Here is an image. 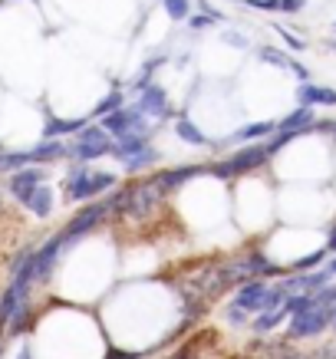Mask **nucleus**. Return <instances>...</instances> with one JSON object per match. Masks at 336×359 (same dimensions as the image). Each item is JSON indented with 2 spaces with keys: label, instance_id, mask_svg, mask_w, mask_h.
I'll list each match as a JSON object with an SVG mask.
<instances>
[{
  "label": "nucleus",
  "instance_id": "nucleus-30",
  "mask_svg": "<svg viewBox=\"0 0 336 359\" xmlns=\"http://www.w3.org/2000/svg\"><path fill=\"white\" fill-rule=\"evenodd\" d=\"M323 248H326V254H336V224L330 228V234H326V244H323Z\"/></svg>",
  "mask_w": 336,
  "mask_h": 359
},
{
  "label": "nucleus",
  "instance_id": "nucleus-23",
  "mask_svg": "<svg viewBox=\"0 0 336 359\" xmlns=\"http://www.w3.org/2000/svg\"><path fill=\"white\" fill-rule=\"evenodd\" d=\"M162 7L175 23H182L191 17V0H162Z\"/></svg>",
  "mask_w": 336,
  "mask_h": 359
},
{
  "label": "nucleus",
  "instance_id": "nucleus-27",
  "mask_svg": "<svg viewBox=\"0 0 336 359\" xmlns=\"http://www.w3.org/2000/svg\"><path fill=\"white\" fill-rule=\"evenodd\" d=\"M277 33L283 36V43L290 46V50H304V40H300V36H293L290 30H277Z\"/></svg>",
  "mask_w": 336,
  "mask_h": 359
},
{
  "label": "nucleus",
  "instance_id": "nucleus-2",
  "mask_svg": "<svg viewBox=\"0 0 336 359\" xmlns=\"http://www.w3.org/2000/svg\"><path fill=\"white\" fill-rule=\"evenodd\" d=\"M116 175L112 172H93L86 165H76L66 175V198L69 201H96V198L109 195L116 188Z\"/></svg>",
  "mask_w": 336,
  "mask_h": 359
},
{
  "label": "nucleus",
  "instance_id": "nucleus-32",
  "mask_svg": "<svg viewBox=\"0 0 336 359\" xmlns=\"http://www.w3.org/2000/svg\"><path fill=\"white\" fill-rule=\"evenodd\" d=\"M330 327H333V330H336V304H333V306H330Z\"/></svg>",
  "mask_w": 336,
  "mask_h": 359
},
{
  "label": "nucleus",
  "instance_id": "nucleus-31",
  "mask_svg": "<svg viewBox=\"0 0 336 359\" xmlns=\"http://www.w3.org/2000/svg\"><path fill=\"white\" fill-rule=\"evenodd\" d=\"M326 273H330V277H336V254H333V261L326 264Z\"/></svg>",
  "mask_w": 336,
  "mask_h": 359
},
{
  "label": "nucleus",
  "instance_id": "nucleus-13",
  "mask_svg": "<svg viewBox=\"0 0 336 359\" xmlns=\"http://www.w3.org/2000/svg\"><path fill=\"white\" fill-rule=\"evenodd\" d=\"M63 238L60 234H53L50 241H43L40 248H36V254H33V261H36V277L40 280H46L50 273H53V267H56V261H60V254H63Z\"/></svg>",
  "mask_w": 336,
  "mask_h": 359
},
{
  "label": "nucleus",
  "instance_id": "nucleus-28",
  "mask_svg": "<svg viewBox=\"0 0 336 359\" xmlns=\"http://www.w3.org/2000/svg\"><path fill=\"white\" fill-rule=\"evenodd\" d=\"M195 353H198V343H195V339H191V343H188V346H184V349H178V353H175L172 359H195Z\"/></svg>",
  "mask_w": 336,
  "mask_h": 359
},
{
  "label": "nucleus",
  "instance_id": "nucleus-25",
  "mask_svg": "<svg viewBox=\"0 0 336 359\" xmlns=\"http://www.w3.org/2000/svg\"><path fill=\"white\" fill-rule=\"evenodd\" d=\"M248 7H254V11H281V0H248Z\"/></svg>",
  "mask_w": 336,
  "mask_h": 359
},
{
  "label": "nucleus",
  "instance_id": "nucleus-3",
  "mask_svg": "<svg viewBox=\"0 0 336 359\" xmlns=\"http://www.w3.org/2000/svg\"><path fill=\"white\" fill-rule=\"evenodd\" d=\"M112 215V198H96V201H86V205L79 208L73 218L63 224V231H60V238H63V244H73V241L86 238V234H93V231L102 224V221Z\"/></svg>",
  "mask_w": 336,
  "mask_h": 359
},
{
  "label": "nucleus",
  "instance_id": "nucleus-16",
  "mask_svg": "<svg viewBox=\"0 0 336 359\" xmlns=\"http://www.w3.org/2000/svg\"><path fill=\"white\" fill-rule=\"evenodd\" d=\"M175 135H178L182 142H188V145H195V149H208V145H215V142L208 139L205 132L198 129V126L188 119L184 112H178V116H175Z\"/></svg>",
  "mask_w": 336,
  "mask_h": 359
},
{
  "label": "nucleus",
  "instance_id": "nucleus-24",
  "mask_svg": "<svg viewBox=\"0 0 336 359\" xmlns=\"http://www.w3.org/2000/svg\"><path fill=\"white\" fill-rule=\"evenodd\" d=\"M221 20V13L217 11H211V13H191V17H188V27H191V30H208V27H211V23H217Z\"/></svg>",
  "mask_w": 336,
  "mask_h": 359
},
{
  "label": "nucleus",
  "instance_id": "nucleus-4",
  "mask_svg": "<svg viewBox=\"0 0 336 359\" xmlns=\"http://www.w3.org/2000/svg\"><path fill=\"white\" fill-rule=\"evenodd\" d=\"M112 155L126 165V172H145L159 162V152L152 145V135H142V132H132V135H122L112 145Z\"/></svg>",
  "mask_w": 336,
  "mask_h": 359
},
{
  "label": "nucleus",
  "instance_id": "nucleus-17",
  "mask_svg": "<svg viewBox=\"0 0 336 359\" xmlns=\"http://www.w3.org/2000/svg\"><path fill=\"white\" fill-rule=\"evenodd\" d=\"M33 165H50V162H60V158H66V152H69V145H66L63 139H43L40 145H33Z\"/></svg>",
  "mask_w": 336,
  "mask_h": 359
},
{
  "label": "nucleus",
  "instance_id": "nucleus-20",
  "mask_svg": "<svg viewBox=\"0 0 336 359\" xmlns=\"http://www.w3.org/2000/svg\"><path fill=\"white\" fill-rule=\"evenodd\" d=\"M283 320H290V316L281 310H267V313H257L254 320H250V327H254V333H271V330H277L283 323Z\"/></svg>",
  "mask_w": 336,
  "mask_h": 359
},
{
  "label": "nucleus",
  "instance_id": "nucleus-26",
  "mask_svg": "<svg viewBox=\"0 0 336 359\" xmlns=\"http://www.w3.org/2000/svg\"><path fill=\"white\" fill-rule=\"evenodd\" d=\"M224 43H231V46H238V50H244V46H248V36H241V33L228 30V33H224Z\"/></svg>",
  "mask_w": 336,
  "mask_h": 359
},
{
  "label": "nucleus",
  "instance_id": "nucleus-7",
  "mask_svg": "<svg viewBox=\"0 0 336 359\" xmlns=\"http://www.w3.org/2000/svg\"><path fill=\"white\" fill-rule=\"evenodd\" d=\"M99 126L112 135V139H122V135H132V132H142V135H152V129H149V119L142 116L135 106H122L119 112H109V116H102L99 119Z\"/></svg>",
  "mask_w": 336,
  "mask_h": 359
},
{
  "label": "nucleus",
  "instance_id": "nucleus-10",
  "mask_svg": "<svg viewBox=\"0 0 336 359\" xmlns=\"http://www.w3.org/2000/svg\"><path fill=\"white\" fill-rule=\"evenodd\" d=\"M267 297H271V283L267 280H244L238 287L234 300H231V306L244 310V313H267Z\"/></svg>",
  "mask_w": 336,
  "mask_h": 359
},
{
  "label": "nucleus",
  "instance_id": "nucleus-29",
  "mask_svg": "<svg viewBox=\"0 0 336 359\" xmlns=\"http://www.w3.org/2000/svg\"><path fill=\"white\" fill-rule=\"evenodd\" d=\"M304 4H307V0H281V11L297 13V11H304Z\"/></svg>",
  "mask_w": 336,
  "mask_h": 359
},
{
  "label": "nucleus",
  "instance_id": "nucleus-8",
  "mask_svg": "<svg viewBox=\"0 0 336 359\" xmlns=\"http://www.w3.org/2000/svg\"><path fill=\"white\" fill-rule=\"evenodd\" d=\"M40 185H46L43 165H27V168H17V172L7 175V191H11V198L20 201L23 208H27V201H30L33 191Z\"/></svg>",
  "mask_w": 336,
  "mask_h": 359
},
{
  "label": "nucleus",
  "instance_id": "nucleus-36",
  "mask_svg": "<svg viewBox=\"0 0 336 359\" xmlns=\"http://www.w3.org/2000/svg\"><path fill=\"white\" fill-rule=\"evenodd\" d=\"M333 30H336V27H333Z\"/></svg>",
  "mask_w": 336,
  "mask_h": 359
},
{
  "label": "nucleus",
  "instance_id": "nucleus-11",
  "mask_svg": "<svg viewBox=\"0 0 336 359\" xmlns=\"http://www.w3.org/2000/svg\"><path fill=\"white\" fill-rule=\"evenodd\" d=\"M201 175H208V165H175V168H162L152 182L162 191H178V188H184L188 182H195Z\"/></svg>",
  "mask_w": 336,
  "mask_h": 359
},
{
  "label": "nucleus",
  "instance_id": "nucleus-5",
  "mask_svg": "<svg viewBox=\"0 0 336 359\" xmlns=\"http://www.w3.org/2000/svg\"><path fill=\"white\" fill-rule=\"evenodd\" d=\"M112 145H116V139H112L102 126H89V122H86V129H83L76 139L69 142V152H66V158H73L76 165H89V162H96V158L112 155Z\"/></svg>",
  "mask_w": 336,
  "mask_h": 359
},
{
  "label": "nucleus",
  "instance_id": "nucleus-15",
  "mask_svg": "<svg viewBox=\"0 0 336 359\" xmlns=\"http://www.w3.org/2000/svg\"><path fill=\"white\" fill-rule=\"evenodd\" d=\"M241 264H244V271H248L250 280H271V277H281L283 267L281 264H274L267 254H260V250H254V254H248V257H241Z\"/></svg>",
  "mask_w": 336,
  "mask_h": 359
},
{
  "label": "nucleus",
  "instance_id": "nucleus-12",
  "mask_svg": "<svg viewBox=\"0 0 336 359\" xmlns=\"http://www.w3.org/2000/svg\"><path fill=\"white\" fill-rule=\"evenodd\" d=\"M297 106H307V109H316V106H326V109H333L336 106V89L333 86H316V83H300L297 93Z\"/></svg>",
  "mask_w": 336,
  "mask_h": 359
},
{
  "label": "nucleus",
  "instance_id": "nucleus-14",
  "mask_svg": "<svg viewBox=\"0 0 336 359\" xmlns=\"http://www.w3.org/2000/svg\"><path fill=\"white\" fill-rule=\"evenodd\" d=\"M277 132V122L274 119H260V122H248V126H238L228 139L238 142V145H250V142H267Z\"/></svg>",
  "mask_w": 336,
  "mask_h": 359
},
{
  "label": "nucleus",
  "instance_id": "nucleus-35",
  "mask_svg": "<svg viewBox=\"0 0 336 359\" xmlns=\"http://www.w3.org/2000/svg\"><path fill=\"white\" fill-rule=\"evenodd\" d=\"M326 359H336V356H326Z\"/></svg>",
  "mask_w": 336,
  "mask_h": 359
},
{
  "label": "nucleus",
  "instance_id": "nucleus-21",
  "mask_svg": "<svg viewBox=\"0 0 336 359\" xmlns=\"http://www.w3.org/2000/svg\"><path fill=\"white\" fill-rule=\"evenodd\" d=\"M122 106H126V93L122 89H112V93H106V96L96 102V119H102V116H109V112H119Z\"/></svg>",
  "mask_w": 336,
  "mask_h": 359
},
{
  "label": "nucleus",
  "instance_id": "nucleus-34",
  "mask_svg": "<svg viewBox=\"0 0 336 359\" xmlns=\"http://www.w3.org/2000/svg\"><path fill=\"white\" fill-rule=\"evenodd\" d=\"M287 359H310V356H287Z\"/></svg>",
  "mask_w": 336,
  "mask_h": 359
},
{
  "label": "nucleus",
  "instance_id": "nucleus-22",
  "mask_svg": "<svg viewBox=\"0 0 336 359\" xmlns=\"http://www.w3.org/2000/svg\"><path fill=\"white\" fill-rule=\"evenodd\" d=\"M326 261V248H316L314 254H304L300 261H293L290 264V273H307V271H316L320 264Z\"/></svg>",
  "mask_w": 336,
  "mask_h": 359
},
{
  "label": "nucleus",
  "instance_id": "nucleus-19",
  "mask_svg": "<svg viewBox=\"0 0 336 359\" xmlns=\"http://www.w3.org/2000/svg\"><path fill=\"white\" fill-rule=\"evenodd\" d=\"M27 208H30L36 218H50V215H53V188L40 185L36 191H33L30 201H27Z\"/></svg>",
  "mask_w": 336,
  "mask_h": 359
},
{
  "label": "nucleus",
  "instance_id": "nucleus-33",
  "mask_svg": "<svg viewBox=\"0 0 336 359\" xmlns=\"http://www.w3.org/2000/svg\"><path fill=\"white\" fill-rule=\"evenodd\" d=\"M20 359H33L30 356V346H20Z\"/></svg>",
  "mask_w": 336,
  "mask_h": 359
},
{
  "label": "nucleus",
  "instance_id": "nucleus-1",
  "mask_svg": "<svg viewBox=\"0 0 336 359\" xmlns=\"http://www.w3.org/2000/svg\"><path fill=\"white\" fill-rule=\"evenodd\" d=\"M274 158L271 145L267 142H250V145H241L238 152H231L228 158H217V162L208 165V175H215L217 182H234L241 175H250L264 168V165Z\"/></svg>",
  "mask_w": 336,
  "mask_h": 359
},
{
  "label": "nucleus",
  "instance_id": "nucleus-9",
  "mask_svg": "<svg viewBox=\"0 0 336 359\" xmlns=\"http://www.w3.org/2000/svg\"><path fill=\"white\" fill-rule=\"evenodd\" d=\"M135 109H139L145 119H152V122H165V119H172L175 116L172 102H168V93H165L159 83H149V86L142 89Z\"/></svg>",
  "mask_w": 336,
  "mask_h": 359
},
{
  "label": "nucleus",
  "instance_id": "nucleus-6",
  "mask_svg": "<svg viewBox=\"0 0 336 359\" xmlns=\"http://www.w3.org/2000/svg\"><path fill=\"white\" fill-rule=\"evenodd\" d=\"M323 330H330V306L314 304L290 316V327H287V339H310L320 337Z\"/></svg>",
  "mask_w": 336,
  "mask_h": 359
},
{
  "label": "nucleus",
  "instance_id": "nucleus-18",
  "mask_svg": "<svg viewBox=\"0 0 336 359\" xmlns=\"http://www.w3.org/2000/svg\"><path fill=\"white\" fill-rule=\"evenodd\" d=\"M86 129V119H60V116H50L43 126V139H63V135H79Z\"/></svg>",
  "mask_w": 336,
  "mask_h": 359
},
{
  "label": "nucleus",
  "instance_id": "nucleus-37",
  "mask_svg": "<svg viewBox=\"0 0 336 359\" xmlns=\"http://www.w3.org/2000/svg\"><path fill=\"white\" fill-rule=\"evenodd\" d=\"M0 155H4V152H0Z\"/></svg>",
  "mask_w": 336,
  "mask_h": 359
}]
</instances>
